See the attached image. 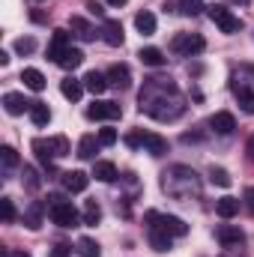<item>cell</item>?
<instances>
[{
  "label": "cell",
  "instance_id": "24",
  "mask_svg": "<svg viewBox=\"0 0 254 257\" xmlns=\"http://www.w3.org/2000/svg\"><path fill=\"white\" fill-rule=\"evenodd\" d=\"M135 27H138V33H144V36H153L156 33V15L153 12H138L135 15Z\"/></svg>",
  "mask_w": 254,
  "mask_h": 257
},
{
  "label": "cell",
  "instance_id": "35",
  "mask_svg": "<svg viewBox=\"0 0 254 257\" xmlns=\"http://www.w3.org/2000/svg\"><path fill=\"white\" fill-rule=\"evenodd\" d=\"M21 183L30 189V192H36L39 186H42V180H39V174H36V168H24V174H21Z\"/></svg>",
  "mask_w": 254,
  "mask_h": 257
},
{
  "label": "cell",
  "instance_id": "45",
  "mask_svg": "<svg viewBox=\"0 0 254 257\" xmlns=\"http://www.w3.org/2000/svg\"><path fill=\"white\" fill-rule=\"evenodd\" d=\"M105 3H108V6H126L129 0H105Z\"/></svg>",
  "mask_w": 254,
  "mask_h": 257
},
{
  "label": "cell",
  "instance_id": "43",
  "mask_svg": "<svg viewBox=\"0 0 254 257\" xmlns=\"http://www.w3.org/2000/svg\"><path fill=\"white\" fill-rule=\"evenodd\" d=\"M242 206L254 215V189H245V194H242Z\"/></svg>",
  "mask_w": 254,
  "mask_h": 257
},
{
  "label": "cell",
  "instance_id": "11",
  "mask_svg": "<svg viewBox=\"0 0 254 257\" xmlns=\"http://www.w3.org/2000/svg\"><path fill=\"white\" fill-rule=\"evenodd\" d=\"M108 84L117 87V90H129L132 87V69L126 63H114L108 69Z\"/></svg>",
  "mask_w": 254,
  "mask_h": 257
},
{
  "label": "cell",
  "instance_id": "32",
  "mask_svg": "<svg viewBox=\"0 0 254 257\" xmlns=\"http://www.w3.org/2000/svg\"><path fill=\"white\" fill-rule=\"evenodd\" d=\"M99 221H102V206L96 200H87V206H84V224L87 227H96Z\"/></svg>",
  "mask_w": 254,
  "mask_h": 257
},
{
  "label": "cell",
  "instance_id": "39",
  "mask_svg": "<svg viewBox=\"0 0 254 257\" xmlns=\"http://www.w3.org/2000/svg\"><path fill=\"white\" fill-rule=\"evenodd\" d=\"M99 144L102 147H114L117 144V128H102L99 132Z\"/></svg>",
  "mask_w": 254,
  "mask_h": 257
},
{
  "label": "cell",
  "instance_id": "27",
  "mask_svg": "<svg viewBox=\"0 0 254 257\" xmlns=\"http://www.w3.org/2000/svg\"><path fill=\"white\" fill-rule=\"evenodd\" d=\"M30 120H33V126H48V123H51V108H48L45 102H33Z\"/></svg>",
  "mask_w": 254,
  "mask_h": 257
},
{
  "label": "cell",
  "instance_id": "8",
  "mask_svg": "<svg viewBox=\"0 0 254 257\" xmlns=\"http://www.w3.org/2000/svg\"><path fill=\"white\" fill-rule=\"evenodd\" d=\"M123 108L117 102H93L87 108V120H120Z\"/></svg>",
  "mask_w": 254,
  "mask_h": 257
},
{
  "label": "cell",
  "instance_id": "38",
  "mask_svg": "<svg viewBox=\"0 0 254 257\" xmlns=\"http://www.w3.org/2000/svg\"><path fill=\"white\" fill-rule=\"evenodd\" d=\"M0 159H3L6 168H15V165H18V153H15L12 147H0Z\"/></svg>",
  "mask_w": 254,
  "mask_h": 257
},
{
  "label": "cell",
  "instance_id": "20",
  "mask_svg": "<svg viewBox=\"0 0 254 257\" xmlns=\"http://www.w3.org/2000/svg\"><path fill=\"white\" fill-rule=\"evenodd\" d=\"M96 150H99V138L96 135H84L81 141H78V159H84V162H90V159H96Z\"/></svg>",
  "mask_w": 254,
  "mask_h": 257
},
{
  "label": "cell",
  "instance_id": "6",
  "mask_svg": "<svg viewBox=\"0 0 254 257\" xmlns=\"http://www.w3.org/2000/svg\"><path fill=\"white\" fill-rule=\"evenodd\" d=\"M144 218H147L150 227H159V230H165V233H171V236H186V233H189V224H186L180 215H168V212L150 209Z\"/></svg>",
  "mask_w": 254,
  "mask_h": 257
},
{
  "label": "cell",
  "instance_id": "15",
  "mask_svg": "<svg viewBox=\"0 0 254 257\" xmlns=\"http://www.w3.org/2000/svg\"><path fill=\"white\" fill-rule=\"evenodd\" d=\"M30 147H33V153H36V159H39V165H42L45 171H54V159H57V156H54V150H51V144H48V141H42V138H36V141H33Z\"/></svg>",
  "mask_w": 254,
  "mask_h": 257
},
{
  "label": "cell",
  "instance_id": "40",
  "mask_svg": "<svg viewBox=\"0 0 254 257\" xmlns=\"http://www.w3.org/2000/svg\"><path fill=\"white\" fill-rule=\"evenodd\" d=\"M180 6H183L186 15H197L200 9H206V6H200V0H180Z\"/></svg>",
  "mask_w": 254,
  "mask_h": 257
},
{
  "label": "cell",
  "instance_id": "29",
  "mask_svg": "<svg viewBox=\"0 0 254 257\" xmlns=\"http://www.w3.org/2000/svg\"><path fill=\"white\" fill-rule=\"evenodd\" d=\"M171 233H165V230H159V227H150V245L156 248V251H171Z\"/></svg>",
  "mask_w": 254,
  "mask_h": 257
},
{
  "label": "cell",
  "instance_id": "7",
  "mask_svg": "<svg viewBox=\"0 0 254 257\" xmlns=\"http://www.w3.org/2000/svg\"><path fill=\"white\" fill-rule=\"evenodd\" d=\"M171 48L177 54H183V57H194V54H200L206 48V39L200 33H177L174 42H171Z\"/></svg>",
  "mask_w": 254,
  "mask_h": 257
},
{
  "label": "cell",
  "instance_id": "25",
  "mask_svg": "<svg viewBox=\"0 0 254 257\" xmlns=\"http://www.w3.org/2000/svg\"><path fill=\"white\" fill-rule=\"evenodd\" d=\"M69 27H72V30H75V36H81L84 42L96 39V30H93V27H90V24H87L81 15H72V18H69Z\"/></svg>",
  "mask_w": 254,
  "mask_h": 257
},
{
  "label": "cell",
  "instance_id": "12",
  "mask_svg": "<svg viewBox=\"0 0 254 257\" xmlns=\"http://www.w3.org/2000/svg\"><path fill=\"white\" fill-rule=\"evenodd\" d=\"M72 45V36H69V30H54L51 33V42H48V60H60V54H63L66 48Z\"/></svg>",
  "mask_w": 254,
  "mask_h": 257
},
{
  "label": "cell",
  "instance_id": "19",
  "mask_svg": "<svg viewBox=\"0 0 254 257\" xmlns=\"http://www.w3.org/2000/svg\"><path fill=\"white\" fill-rule=\"evenodd\" d=\"M21 81H24V87L33 90V93H42V90H45V75H42L39 69H21Z\"/></svg>",
  "mask_w": 254,
  "mask_h": 257
},
{
  "label": "cell",
  "instance_id": "28",
  "mask_svg": "<svg viewBox=\"0 0 254 257\" xmlns=\"http://www.w3.org/2000/svg\"><path fill=\"white\" fill-rule=\"evenodd\" d=\"M93 177H96L99 183H114V180H117V168H114L111 162H96V165H93Z\"/></svg>",
  "mask_w": 254,
  "mask_h": 257
},
{
  "label": "cell",
  "instance_id": "30",
  "mask_svg": "<svg viewBox=\"0 0 254 257\" xmlns=\"http://www.w3.org/2000/svg\"><path fill=\"white\" fill-rule=\"evenodd\" d=\"M233 93H236L239 108H242L245 114H254V90H248V87H236V84H233Z\"/></svg>",
  "mask_w": 254,
  "mask_h": 257
},
{
  "label": "cell",
  "instance_id": "13",
  "mask_svg": "<svg viewBox=\"0 0 254 257\" xmlns=\"http://www.w3.org/2000/svg\"><path fill=\"white\" fill-rule=\"evenodd\" d=\"M33 108V102H27L21 93H6L3 96V111L9 114V117H18V114H24V111H30Z\"/></svg>",
  "mask_w": 254,
  "mask_h": 257
},
{
  "label": "cell",
  "instance_id": "2",
  "mask_svg": "<svg viewBox=\"0 0 254 257\" xmlns=\"http://www.w3.org/2000/svg\"><path fill=\"white\" fill-rule=\"evenodd\" d=\"M162 189L174 197H186V194L197 192V180H194V171L186 165H177L171 171H165V180H162Z\"/></svg>",
  "mask_w": 254,
  "mask_h": 257
},
{
  "label": "cell",
  "instance_id": "21",
  "mask_svg": "<svg viewBox=\"0 0 254 257\" xmlns=\"http://www.w3.org/2000/svg\"><path fill=\"white\" fill-rule=\"evenodd\" d=\"M138 57H141V63L144 66H153V69H162V66L168 63V57H165L159 48H153V45H150V48H141Z\"/></svg>",
  "mask_w": 254,
  "mask_h": 257
},
{
  "label": "cell",
  "instance_id": "18",
  "mask_svg": "<svg viewBox=\"0 0 254 257\" xmlns=\"http://www.w3.org/2000/svg\"><path fill=\"white\" fill-rule=\"evenodd\" d=\"M45 209H48V206H45L42 200H33V203L24 209V224H27L30 230H39V227H42V215H45Z\"/></svg>",
  "mask_w": 254,
  "mask_h": 257
},
{
  "label": "cell",
  "instance_id": "1",
  "mask_svg": "<svg viewBox=\"0 0 254 257\" xmlns=\"http://www.w3.org/2000/svg\"><path fill=\"white\" fill-rule=\"evenodd\" d=\"M180 90H177V84L171 81V78H159V75H153V78H147L144 81V90H141V111L144 114H150V117H156V120H177L183 111H186V105H183V96H177Z\"/></svg>",
  "mask_w": 254,
  "mask_h": 257
},
{
  "label": "cell",
  "instance_id": "33",
  "mask_svg": "<svg viewBox=\"0 0 254 257\" xmlns=\"http://www.w3.org/2000/svg\"><path fill=\"white\" fill-rule=\"evenodd\" d=\"M75 251L81 257H99L102 251H99V242L96 239H90V236H81L78 239V245H75Z\"/></svg>",
  "mask_w": 254,
  "mask_h": 257
},
{
  "label": "cell",
  "instance_id": "44",
  "mask_svg": "<svg viewBox=\"0 0 254 257\" xmlns=\"http://www.w3.org/2000/svg\"><path fill=\"white\" fill-rule=\"evenodd\" d=\"M3 257H30V254H27V251H12V248H6Z\"/></svg>",
  "mask_w": 254,
  "mask_h": 257
},
{
  "label": "cell",
  "instance_id": "3",
  "mask_svg": "<svg viewBox=\"0 0 254 257\" xmlns=\"http://www.w3.org/2000/svg\"><path fill=\"white\" fill-rule=\"evenodd\" d=\"M48 215H51V221L57 224V227H78V221H81V215H78V209L72 206V200H66V197H51V206H48Z\"/></svg>",
  "mask_w": 254,
  "mask_h": 257
},
{
  "label": "cell",
  "instance_id": "17",
  "mask_svg": "<svg viewBox=\"0 0 254 257\" xmlns=\"http://www.w3.org/2000/svg\"><path fill=\"white\" fill-rule=\"evenodd\" d=\"M209 126H212V132H215V135H233L236 120H233V114L218 111V114H212V117H209Z\"/></svg>",
  "mask_w": 254,
  "mask_h": 257
},
{
  "label": "cell",
  "instance_id": "34",
  "mask_svg": "<svg viewBox=\"0 0 254 257\" xmlns=\"http://www.w3.org/2000/svg\"><path fill=\"white\" fill-rule=\"evenodd\" d=\"M48 144H51V150H54V156H57V159L72 153V147H69V138H66V135H54V138H48Z\"/></svg>",
  "mask_w": 254,
  "mask_h": 257
},
{
  "label": "cell",
  "instance_id": "14",
  "mask_svg": "<svg viewBox=\"0 0 254 257\" xmlns=\"http://www.w3.org/2000/svg\"><path fill=\"white\" fill-rule=\"evenodd\" d=\"M63 177V189L72 194L78 192H87V186H90V177L84 174V171H66V174H60Z\"/></svg>",
  "mask_w": 254,
  "mask_h": 257
},
{
  "label": "cell",
  "instance_id": "42",
  "mask_svg": "<svg viewBox=\"0 0 254 257\" xmlns=\"http://www.w3.org/2000/svg\"><path fill=\"white\" fill-rule=\"evenodd\" d=\"M69 254H72V245H66V242H57L54 251H51V257H69Z\"/></svg>",
  "mask_w": 254,
  "mask_h": 257
},
{
  "label": "cell",
  "instance_id": "22",
  "mask_svg": "<svg viewBox=\"0 0 254 257\" xmlns=\"http://www.w3.org/2000/svg\"><path fill=\"white\" fill-rule=\"evenodd\" d=\"M84 63V51L81 48H66L63 54H60V60H57V66H63L66 72H72V69H78V66Z\"/></svg>",
  "mask_w": 254,
  "mask_h": 257
},
{
  "label": "cell",
  "instance_id": "41",
  "mask_svg": "<svg viewBox=\"0 0 254 257\" xmlns=\"http://www.w3.org/2000/svg\"><path fill=\"white\" fill-rule=\"evenodd\" d=\"M87 9H90V15H96V18H102V21H105V9H102V3L87 0Z\"/></svg>",
  "mask_w": 254,
  "mask_h": 257
},
{
  "label": "cell",
  "instance_id": "31",
  "mask_svg": "<svg viewBox=\"0 0 254 257\" xmlns=\"http://www.w3.org/2000/svg\"><path fill=\"white\" fill-rule=\"evenodd\" d=\"M209 183H212V186H218V189H230L233 177H230L224 168H215V165H212V168H209Z\"/></svg>",
  "mask_w": 254,
  "mask_h": 257
},
{
  "label": "cell",
  "instance_id": "46",
  "mask_svg": "<svg viewBox=\"0 0 254 257\" xmlns=\"http://www.w3.org/2000/svg\"><path fill=\"white\" fill-rule=\"evenodd\" d=\"M248 159H251V162H254V138H251V141H248Z\"/></svg>",
  "mask_w": 254,
  "mask_h": 257
},
{
  "label": "cell",
  "instance_id": "9",
  "mask_svg": "<svg viewBox=\"0 0 254 257\" xmlns=\"http://www.w3.org/2000/svg\"><path fill=\"white\" fill-rule=\"evenodd\" d=\"M102 39H105L111 48H120L123 39H126V36H123V24H120L117 18H105V21H102Z\"/></svg>",
  "mask_w": 254,
  "mask_h": 257
},
{
  "label": "cell",
  "instance_id": "23",
  "mask_svg": "<svg viewBox=\"0 0 254 257\" xmlns=\"http://www.w3.org/2000/svg\"><path fill=\"white\" fill-rule=\"evenodd\" d=\"M239 206H242V200H239V197H230V194H227V197H221V200L215 203V212H218L221 218H233V215L239 212Z\"/></svg>",
  "mask_w": 254,
  "mask_h": 257
},
{
  "label": "cell",
  "instance_id": "26",
  "mask_svg": "<svg viewBox=\"0 0 254 257\" xmlns=\"http://www.w3.org/2000/svg\"><path fill=\"white\" fill-rule=\"evenodd\" d=\"M60 93H63L69 102H78V99H81V93H84V81L63 78V81H60Z\"/></svg>",
  "mask_w": 254,
  "mask_h": 257
},
{
  "label": "cell",
  "instance_id": "36",
  "mask_svg": "<svg viewBox=\"0 0 254 257\" xmlns=\"http://www.w3.org/2000/svg\"><path fill=\"white\" fill-rule=\"evenodd\" d=\"M0 218L6 224L15 221V203H12V197H0Z\"/></svg>",
  "mask_w": 254,
  "mask_h": 257
},
{
  "label": "cell",
  "instance_id": "47",
  "mask_svg": "<svg viewBox=\"0 0 254 257\" xmlns=\"http://www.w3.org/2000/svg\"><path fill=\"white\" fill-rule=\"evenodd\" d=\"M227 3H248V0H227Z\"/></svg>",
  "mask_w": 254,
  "mask_h": 257
},
{
  "label": "cell",
  "instance_id": "10",
  "mask_svg": "<svg viewBox=\"0 0 254 257\" xmlns=\"http://www.w3.org/2000/svg\"><path fill=\"white\" fill-rule=\"evenodd\" d=\"M215 236H218V242H221L224 248H230V245H242V242H245V233H242L239 224H221V227L215 230Z\"/></svg>",
  "mask_w": 254,
  "mask_h": 257
},
{
  "label": "cell",
  "instance_id": "5",
  "mask_svg": "<svg viewBox=\"0 0 254 257\" xmlns=\"http://www.w3.org/2000/svg\"><path fill=\"white\" fill-rule=\"evenodd\" d=\"M206 15H209V21H212L221 33H239V30H242V18L233 15L224 3H212V6H206Z\"/></svg>",
  "mask_w": 254,
  "mask_h": 257
},
{
  "label": "cell",
  "instance_id": "37",
  "mask_svg": "<svg viewBox=\"0 0 254 257\" xmlns=\"http://www.w3.org/2000/svg\"><path fill=\"white\" fill-rule=\"evenodd\" d=\"M15 51H18V54H33V51H36V39H30V36L15 39Z\"/></svg>",
  "mask_w": 254,
  "mask_h": 257
},
{
  "label": "cell",
  "instance_id": "4",
  "mask_svg": "<svg viewBox=\"0 0 254 257\" xmlns=\"http://www.w3.org/2000/svg\"><path fill=\"white\" fill-rule=\"evenodd\" d=\"M126 144L129 147H144L150 156H165V153H168V138H162V135H156V132H144V128L126 135Z\"/></svg>",
  "mask_w": 254,
  "mask_h": 257
},
{
  "label": "cell",
  "instance_id": "16",
  "mask_svg": "<svg viewBox=\"0 0 254 257\" xmlns=\"http://www.w3.org/2000/svg\"><path fill=\"white\" fill-rule=\"evenodd\" d=\"M108 87H111V84H108V75H102V72H96V69H90V72L84 75V90H90L93 96H102Z\"/></svg>",
  "mask_w": 254,
  "mask_h": 257
}]
</instances>
